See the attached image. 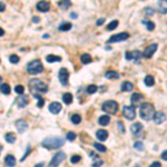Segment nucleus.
Listing matches in <instances>:
<instances>
[{
    "instance_id": "6e6552de",
    "label": "nucleus",
    "mask_w": 167,
    "mask_h": 167,
    "mask_svg": "<svg viewBox=\"0 0 167 167\" xmlns=\"http://www.w3.org/2000/svg\"><path fill=\"white\" fill-rule=\"evenodd\" d=\"M129 38V34L128 32H121V34L114 35L111 36L108 39V43H119V41H124L126 39Z\"/></svg>"
},
{
    "instance_id": "b1692460",
    "label": "nucleus",
    "mask_w": 167,
    "mask_h": 167,
    "mask_svg": "<svg viewBox=\"0 0 167 167\" xmlns=\"http://www.w3.org/2000/svg\"><path fill=\"white\" fill-rule=\"evenodd\" d=\"M58 6L60 7L62 10H67L69 9V7L71 6V2H70V0H60V1H58Z\"/></svg>"
},
{
    "instance_id": "f704fd0d",
    "label": "nucleus",
    "mask_w": 167,
    "mask_h": 167,
    "mask_svg": "<svg viewBox=\"0 0 167 167\" xmlns=\"http://www.w3.org/2000/svg\"><path fill=\"white\" fill-rule=\"evenodd\" d=\"M34 96L38 99V105H37V106L39 107V108H43V105H45V100L43 99V97H41L40 95H37V94H35Z\"/></svg>"
},
{
    "instance_id": "473e14b6",
    "label": "nucleus",
    "mask_w": 167,
    "mask_h": 167,
    "mask_svg": "<svg viewBox=\"0 0 167 167\" xmlns=\"http://www.w3.org/2000/svg\"><path fill=\"white\" fill-rule=\"evenodd\" d=\"M71 27H72V25L69 24V22H62L61 25L59 26V30L67 31V30H69V29H71Z\"/></svg>"
},
{
    "instance_id": "6ab92c4d",
    "label": "nucleus",
    "mask_w": 167,
    "mask_h": 167,
    "mask_svg": "<svg viewBox=\"0 0 167 167\" xmlns=\"http://www.w3.org/2000/svg\"><path fill=\"white\" fill-rule=\"evenodd\" d=\"M5 163H6L7 166L9 167H13L16 165V158L13 157V155H7L5 157Z\"/></svg>"
},
{
    "instance_id": "ddd939ff",
    "label": "nucleus",
    "mask_w": 167,
    "mask_h": 167,
    "mask_svg": "<svg viewBox=\"0 0 167 167\" xmlns=\"http://www.w3.org/2000/svg\"><path fill=\"white\" fill-rule=\"evenodd\" d=\"M28 100H29V99H28L27 95L21 94V95H19V96L16 98V104L18 105V107L22 108V107H25V106L28 104Z\"/></svg>"
},
{
    "instance_id": "f3484780",
    "label": "nucleus",
    "mask_w": 167,
    "mask_h": 167,
    "mask_svg": "<svg viewBox=\"0 0 167 167\" xmlns=\"http://www.w3.org/2000/svg\"><path fill=\"white\" fill-rule=\"evenodd\" d=\"M142 130H143V125L140 124V123H135V124H133L130 126V132H132V134L136 135V136L138 134H140Z\"/></svg>"
},
{
    "instance_id": "f8f14e48",
    "label": "nucleus",
    "mask_w": 167,
    "mask_h": 167,
    "mask_svg": "<svg viewBox=\"0 0 167 167\" xmlns=\"http://www.w3.org/2000/svg\"><path fill=\"white\" fill-rule=\"evenodd\" d=\"M38 11H40V13H47V11H49L50 9V3L43 0V1H39L37 3V6H36Z\"/></svg>"
},
{
    "instance_id": "e433bc0d",
    "label": "nucleus",
    "mask_w": 167,
    "mask_h": 167,
    "mask_svg": "<svg viewBox=\"0 0 167 167\" xmlns=\"http://www.w3.org/2000/svg\"><path fill=\"white\" fill-rule=\"evenodd\" d=\"M15 91L18 95H21V94L25 93V87L22 86V85H17V86L15 87Z\"/></svg>"
},
{
    "instance_id": "79ce46f5",
    "label": "nucleus",
    "mask_w": 167,
    "mask_h": 167,
    "mask_svg": "<svg viewBox=\"0 0 167 167\" xmlns=\"http://www.w3.org/2000/svg\"><path fill=\"white\" fill-rule=\"evenodd\" d=\"M9 61L11 64H18L19 62V57L17 55H11L9 57Z\"/></svg>"
},
{
    "instance_id": "7ed1b4c3",
    "label": "nucleus",
    "mask_w": 167,
    "mask_h": 167,
    "mask_svg": "<svg viewBox=\"0 0 167 167\" xmlns=\"http://www.w3.org/2000/svg\"><path fill=\"white\" fill-rule=\"evenodd\" d=\"M26 70H27L28 74H30V75L40 74V72H43V62H41L39 59H35V60H31V61H29L27 64Z\"/></svg>"
},
{
    "instance_id": "9d476101",
    "label": "nucleus",
    "mask_w": 167,
    "mask_h": 167,
    "mask_svg": "<svg viewBox=\"0 0 167 167\" xmlns=\"http://www.w3.org/2000/svg\"><path fill=\"white\" fill-rule=\"evenodd\" d=\"M69 79V72L67 68H61L59 70V80L62 84V86H67L68 85Z\"/></svg>"
},
{
    "instance_id": "9b49d317",
    "label": "nucleus",
    "mask_w": 167,
    "mask_h": 167,
    "mask_svg": "<svg viewBox=\"0 0 167 167\" xmlns=\"http://www.w3.org/2000/svg\"><path fill=\"white\" fill-rule=\"evenodd\" d=\"M157 43H153L150 46H148L144 50V53H143V57H145V58H150L153 55L155 54V51L157 50Z\"/></svg>"
},
{
    "instance_id": "7c9ffc66",
    "label": "nucleus",
    "mask_w": 167,
    "mask_h": 167,
    "mask_svg": "<svg viewBox=\"0 0 167 167\" xmlns=\"http://www.w3.org/2000/svg\"><path fill=\"white\" fill-rule=\"evenodd\" d=\"M0 91L5 95H9L10 94V86L8 84H2L1 86H0Z\"/></svg>"
},
{
    "instance_id": "58836bf2",
    "label": "nucleus",
    "mask_w": 167,
    "mask_h": 167,
    "mask_svg": "<svg viewBox=\"0 0 167 167\" xmlns=\"http://www.w3.org/2000/svg\"><path fill=\"white\" fill-rule=\"evenodd\" d=\"M81 157H80V155H72L70 158V161H71V164H77L78 161H80Z\"/></svg>"
},
{
    "instance_id": "3c124183",
    "label": "nucleus",
    "mask_w": 167,
    "mask_h": 167,
    "mask_svg": "<svg viewBox=\"0 0 167 167\" xmlns=\"http://www.w3.org/2000/svg\"><path fill=\"white\" fill-rule=\"evenodd\" d=\"M161 158L164 161H167V150H164V152L161 153Z\"/></svg>"
},
{
    "instance_id": "f257e3e1",
    "label": "nucleus",
    "mask_w": 167,
    "mask_h": 167,
    "mask_svg": "<svg viewBox=\"0 0 167 167\" xmlns=\"http://www.w3.org/2000/svg\"><path fill=\"white\" fill-rule=\"evenodd\" d=\"M65 145V139L61 137H48L41 143V146L46 149H57Z\"/></svg>"
},
{
    "instance_id": "2f4dec72",
    "label": "nucleus",
    "mask_w": 167,
    "mask_h": 167,
    "mask_svg": "<svg viewBox=\"0 0 167 167\" xmlns=\"http://www.w3.org/2000/svg\"><path fill=\"white\" fill-rule=\"evenodd\" d=\"M70 121H72V124H75V125L80 124V121H81V116H80V115H78V114H74V115H72V116L70 117Z\"/></svg>"
},
{
    "instance_id": "c9c22d12",
    "label": "nucleus",
    "mask_w": 167,
    "mask_h": 167,
    "mask_svg": "<svg viewBox=\"0 0 167 167\" xmlns=\"http://www.w3.org/2000/svg\"><path fill=\"white\" fill-rule=\"evenodd\" d=\"M118 27V20H114L107 25V30H114Z\"/></svg>"
},
{
    "instance_id": "c756f323",
    "label": "nucleus",
    "mask_w": 167,
    "mask_h": 167,
    "mask_svg": "<svg viewBox=\"0 0 167 167\" xmlns=\"http://www.w3.org/2000/svg\"><path fill=\"white\" fill-rule=\"evenodd\" d=\"M140 99H143V95H140L138 93H134L132 95V97H130V102H133V104H137Z\"/></svg>"
},
{
    "instance_id": "bb28decb",
    "label": "nucleus",
    "mask_w": 167,
    "mask_h": 167,
    "mask_svg": "<svg viewBox=\"0 0 167 167\" xmlns=\"http://www.w3.org/2000/svg\"><path fill=\"white\" fill-rule=\"evenodd\" d=\"M72 95H71L70 93H66L62 95V100H64V102H65L66 105H70L71 102H72Z\"/></svg>"
},
{
    "instance_id": "cd10ccee",
    "label": "nucleus",
    "mask_w": 167,
    "mask_h": 167,
    "mask_svg": "<svg viewBox=\"0 0 167 167\" xmlns=\"http://www.w3.org/2000/svg\"><path fill=\"white\" fill-rule=\"evenodd\" d=\"M5 139H6L7 143H9V144H13V143L16 142L17 137H16V135L13 133H8V134H6Z\"/></svg>"
},
{
    "instance_id": "c85d7f7f",
    "label": "nucleus",
    "mask_w": 167,
    "mask_h": 167,
    "mask_svg": "<svg viewBox=\"0 0 167 167\" xmlns=\"http://www.w3.org/2000/svg\"><path fill=\"white\" fill-rule=\"evenodd\" d=\"M144 83H145L146 86H148V87H152L154 86V84H155V79L153 76H146L145 79H144Z\"/></svg>"
},
{
    "instance_id": "1a4fd4ad",
    "label": "nucleus",
    "mask_w": 167,
    "mask_h": 167,
    "mask_svg": "<svg viewBox=\"0 0 167 167\" xmlns=\"http://www.w3.org/2000/svg\"><path fill=\"white\" fill-rule=\"evenodd\" d=\"M125 57H126L127 60H135V61H138L139 59L143 57V54H140V51H138V50L126 51V54H125Z\"/></svg>"
},
{
    "instance_id": "4c0bfd02",
    "label": "nucleus",
    "mask_w": 167,
    "mask_h": 167,
    "mask_svg": "<svg viewBox=\"0 0 167 167\" xmlns=\"http://www.w3.org/2000/svg\"><path fill=\"white\" fill-rule=\"evenodd\" d=\"M134 148L137 149V150H144V148H145V146H144V144H143L142 142H136L135 144H134Z\"/></svg>"
},
{
    "instance_id": "dca6fc26",
    "label": "nucleus",
    "mask_w": 167,
    "mask_h": 167,
    "mask_svg": "<svg viewBox=\"0 0 167 167\" xmlns=\"http://www.w3.org/2000/svg\"><path fill=\"white\" fill-rule=\"evenodd\" d=\"M16 128L18 130L19 133L22 134L24 132H26L28 128V124L26 123L25 121H22V119H19V121H16Z\"/></svg>"
},
{
    "instance_id": "603ef678",
    "label": "nucleus",
    "mask_w": 167,
    "mask_h": 167,
    "mask_svg": "<svg viewBox=\"0 0 167 167\" xmlns=\"http://www.w3.org/2000/svg\"><path fill=\"white\" fill-rule=\"evenodd\" d=\"M100 165H102V161H97V163H94L93 166H100Z\"/></svg>"
},
{
    "instance_id": "4468645a",
    "label": "nucleus",
    "mask_w": 167,
    "mask_h": 167,
    "mask_svg": "<svg viewBox=\"0 0 167 167\" xmlns=\"http://www.w3.org/2000/svg\"><path fill=\"white\" fill-rule=\"evenodd\" d=\"M165 121H166V115H165L163 111H157V113H155V115H154L155 124L161 125V124H163Z\"/></svg>"
},
{
    "instance_id": "8fccbe9b",
    "label": "nucleus",
    "mask_w": 167,
    "mask_h": 167,
    "mask_svg": "<svg viewBox=\"0 0 167 167\" xmlns=\"http://www.w3.org/2000/svg\"><path fill=\"white\" fill-rule=\"evenodd\" d=\"M5 9H6V5L3 2H0V13L5 11Z\"/></svg>"
},
{
    "instance_id": "423d86ee",
    "label": "nucleus",
    "mask_w": 167,
    "mask_h": 167,
    "mask_svg": "<svg viewBox=\"0 0 167 167\" xmlns=\"http://www.w3.org/2000/svg\"><path fill=\"white\" fill-rule=\"evenodd\" d=\"M66 158V154L64 152H58L56 153L55 155H54V157L51 158V161H50L49 165L50 166H58V165H60V163H62V161H65Z\"/></svg>"
},
{
    "instance_id": "a18cd8bd",
    "label": "nucleus",
    "mask_w": 167,
    "mask_h": 167,
    "mask_svg": "<svg viewBox=\"0 0 167 167\" xmlns=\"http://www.w3.org/2000/svg\"><path fill=\"white\" fill-rule=\"evenodd\" d=\"M30 152H31L30 146H28V147H27V153H26V154L24 155V157L21 158V161H25V159H26V158H27V156H28V155H29V153H30Z\"/></svg>"
},
{
    "instance_id": "49530a36",
    "label": "nucleus",
    "mask_w": 167,
    "mask_h": 167,
    "mask_svg": "<svg viewBox=\"0 0 167 167\" xmlns=\"http://www.w3.org/2000/svg\"><path fill=\"white\" fill-rule=\"evenodd\" d=\"M118 127H119V132L124 134L125 133V126L121 124V121H119V123H118Z\"/></svg>"
},
{
    "instance_id": "aec40b11",
    "label": "nucleus",
    "mask_w": 167,
    "mask_h": 167,
    "mask_svg": "<svg viewBox=\"0 0 167 167\" xmlns=\"http://www.w3.org/2000/svg\"><path fill=\"white\" fill-rule=\"evenodd\" d=\"M158 10L161 13H167V0L158 1Z\"/></svg>"
},
{
    "instance_id": "de8ad7c7",
    "label": "nucleus",
    "mask_w": 167,
    "mask_h": 167,
    "mask_svg": "<svg viewBox=\"0 0 167 167\" xmlns=\"http://www.w3.org/2000/svg\"><path fill=\"white\" fill-rule=\"evenodd\" d=\"M104 22H105V18H100V19H98V20H97L96 24H97V26H102Z\"/></svg>"
},
{
    "instance_id": "412c9836",
    "label": "nucleus",
    "mask_w": 167,
    "mask_h": 167,
    "mask_svg": "<svg viewBox=\"0 0 167 167\" xmlns=\"http://www.w3.org/2000/svg\"><path fill=\"white\" fill-rule=\"evenodd\" d=\"M134 88V85L130 81H124L121 84V91H132Z\"/></svg>"
},
{
    "instance_id": "a211bd4d",
    "label": "nucleus",
    "mask_w": 167,
    "mask_h": 167,
    "mask_svg": "<svg viewBox=\"0 0 167 167\" xmlns=\"http://www.w3.org/2000/svg\"><path fill=\"white\" fill-rule=\"evenodd\" d=\"M96 137L100 140V142H105L106 139L108 138V132L105 129H99L97 130L96 133Z\"/></svg>"
},
{
    "instance_id": "2eb2a0df",
    "label": "nucleus",
    "mask_w": 167,
    "mask_h": 167,
    "mask_svg": "<svg viewBox=\"0 0 167 167\" xmlns=\"http://www.w3.org/2000/svg\"><path fill=\"white\" fill-rule=\"evenodd\" d=\"M61 109H62L61 104H59V102H53L49 105V111L51 113V114H54V115L59 114Z\"/></svg>"
},
{
    "instance_id": "c03bdc74",
    "label": "nucleus",
    "mask_w": 167,
    "mask_h": 167,
    "mask_svg": "<svg viewBox=\"0 0 167 167\" xmlns=\"http://www.w3.org/2000/svg\"><path fill=\"white\" fill-rule=\"evenodd\" d=\"M154 13L155 11L153 8H145V9H144V13H145L146 16H153Z\"/></svg>"
},
{
    "instance_id": "09e8293b",
    "label": "nucleus",
    "mask_w": 167,
    "mask_h": 167,
    "mask_svg": "<svg viewBox=\"0 0 167 167\" xmlns=\"http://www.w3.org/2000/svg\"><path fill=\"white\" fill-rule=\"evenodd\" d=\"M159 166H161V164L159 161H154V163H152V165H150V167H159Z\"/></svg>"
},
{
    "instance_id": "5fc2aeb1",
    "label": "nucleus",
    "mask_w": 167,
    "mask_h": 167,
    "mask_svg": "<svg viewBox=\"0 0 167 167\" xmlns=\"http://www.w3.org/2000/svg\"><path fill=\"white\" fill-rule=\"evenodd\" d=\"M70 17H71L72 19H76V18H77V15H76L75 13H71V16H70Z\"/></svg>"
},
{
    "instance_id": "4d7b16f0",
    "label": "nucleus",
    "mask_w": 167,
    "mask_h": 167,
    "mask_svg": "<svg viewBox=\"0 0 167 167\" xmlns=\"http://www.w3.org/2000/svg\"><path fill=\"white\" fill-rule=\"evenodd\" d=\"M40 166H43V163H39V164L36 165V167H40Z\"/></svg>"
},
{
    "instance_id": "0eeeda50",
    "label": "nucleus",
    "mask_w": 167,
    "mask_h": 167,
    "mask_svg": "<svg viewBox=\"0 0 167 167\" xmlns=\"http://www.w3.org/2000/svg\"><path fill=\"white\" fill-rule=\"evenodd\" d=\"M123 115L124 117L129 119V121H133L136 117V111H135V107L134 106H125L123 108Z\"/></svg>"
},
{
    "instance_id": "5701e85b",
    "label": "nucleus",
    "mask_w": 167,
    "mask_h": 167,
    "mask_svg": "<svg viewBox=\"0 0 167 167\" xmlns=\"http://www.w3.org/2000/svg\"><path fill=\"white\" fill-rule=\"evenodd\" d=\"M105 77L108 78V79H118V78L121 77L119 74H118L117 71H114V70H108L107 72L105 74Z\"/></svg>"
},
{
    "instance_id": "37998d69",
    "label": "nucleus",
    "mask_w": 167,
    "mask_h": 167,
    "mask_svg": "<svg viewBox=\"0 0 167 167\" xmlns=\"http://www.w3.org/2000/svg\"><path fill=\"white\" fill-rule=\"evenodd\" d=\"M76 134L72 133V132H69V133H67V135H66V137H67V139L68 140H70V142H74L75 139H76Z\"/></svg>"
},
{
    "instance_id": "ea45409f",
    "label": "nucleus",
    "mask_w": 167,
    "mask_h": 167,
    "mask_svg": "<svg viewBox=\"0 0 167 167\" xmlns=\"http://www.w3.org/2000/svg\"><path fill=\"white\" fill-rule=\"evenodd\" d=\"M144 22V25H146V28L148 29V30H154L155 29V24L153 21H143Z\"/></svg>"
},
{
    "instance_id": "72a5a7b5",
    "label": "nucleus",
    "mask_w": 167,
    "mask_h": 167,
    "mask_svg": "<svg viewBox=\"0 0 167 167\" xmlns=\"http://www.w3.org/2000/svg\"><path fill=\"white\" fill-rule=\"evenodd\" d=\"M94 147H95L98 152H102V153H105L106 150H107V148H106L105 146L102 145V144H99V143H95V144H94Z\"/></svg>"
},
{
    "instance_id": "39448f33",
    "label": "nucleus",
    "mask_w": 167,
    "mask_h": 167,
    "mask_svg": "<svg viewBox=\"0 0 167 167\" xmlns=\"http://www.w3.org/2000/svg\"><path fill=\"white\" fill-rule=\"evenodd\" d=\"M102 109L105 113H108V114L115 115L118 111V104L115 100H107L102 104Z\"/></svg>"
},
{
    "instance_id": "6e6d98bb",
    "label": "nucleus",
    "mask_w": 167,
    "mask_h": 167,
    "mask_svg": "<svg viewBox=\"0 0 167 167\" xmlns=\"http://www.w3.org/2000/svg\"><path fill=\"white\" fill-rule=\"evenodd\" d=\"M32 21H35V22H39V18H38V17H34V18H32Z\"/></svg>"
},
{
    "instance_id": "a19ab883",
    "label": "nucleus",
    "mask_w": 167,
    "mask_h": 167,
    "mask_svg": "<svg viewBox=\"0 0 167 167\" xmlns=\"http://www.w3.org/2000/svg\"><path fill=\"white\" fill-rule=\"evenodd\" d=\"M97 91V86L96 85H89L87 87V93L88 94H94Z\"/></svg>"
},
{
    "instance_id": "20e7f679",
    "label": "nucleus",
    "mask_w": 167,
    "mask_h": 167,
    "mask_svg": "<svg viewBox=\"0 0 167 167\" xmlns=\"http://www.w3.org/2000/svg\"><path fill=\"white\" fill-rule=\"evenodd\" d=\"M29 87L32 93H47L48 91V86L43 83L39 79H31L29 81Z\"/></svg>"
},
{
    "instance_id": "bf43d9fd",
    "label": "nucleus",
    "mask_w": 167,
    "mask_h": 167,
    "mask_svg": "<svg viewBox=\"0 0 167 167\" xmlns=\"http://www.w3.org/2000/svg\"><path fill=\"white\" fill-rule=\"evenodd\" d=\"M1 81H2V77L0 76V84H1Z\"/></svg>"
},
{
    "instance_id": "f03ea898",
    "label": "nucleus",
    "mask_w": 167,
    "mask_h": 167,
    "mask_svg": "<svg viewBox=\"0 0 167 167\" xmlns=\"http://www.w3.org/2000/svg\"><path fill=\"white\" fill-rule=\"evenodd\" d=\"M155 115V107L149 104V102H144L142 104L140 108H139V116L143 118L144 121H150L152 118H154Z\"/></svg>"
},
{
    "instance_id": "a878e982",
    "label": "nucleus",
    "mask_w": 167,
    "mask_h": 167,
    "mask_svg": "<svg viewBox=\"0 0 167 167\" xmlns=\"http://www.w3.org/2000/svg\"><path fill=\"white\" fill-rule=\"evenodd\" d=\"M46 60L48 62H60L62 60L61 57L59 56H56V55H48L46 57Z\"/></svg>"
},
{
    "instance_id": "393cba45",
    "label": "nucleus",
    "mask_w": 167,
    "mask_h": 167,
    "mask_svg": "<svg viewBox=\"0 0 167 167\" xmlns=\"http://www.w3.org/2000/svg\"><path fill=\"white\" fill-rule=\"evenodd\" d=\"M80 61L83 62L84 65H87V64H90L93 61V58H91V56L89 54H84L80 57Z\"/></svg>"
},
{
    "instance_id": "864d4df0",
    "label": "nucleus",
    "mask_w": 167,
    "mask_h": 167,
    "mask_svg": "<svg viewBox=\"0 0 167 167\" xmlns=\"http://www.w3.org/2000/svg\"><path fill=\"white\" fill-rule=\"evenodd\" d=\"M3 35H5V30H3L2 28H0V37H2Z\"/></svg>"
},
{
    "instance_id": "4be33fe9",
    "label": "nucleus",
    "mask_w": 167,
    "mask_h": 167,
    "mask_svg": "<svg viewBox=\"0 0 167 167\" xmlns=\"http://www.w3.org/2000/svg\"><path fill=\"white\" fill-rule=\"evenodd\" d=\"M109 121H110V117L107 116V115H102L98 119V123L100 126H107L109 124Z\"/></svg>"
},
{
    "instance_id": "13d9d810",
    "label": "nucleus",
    "mask_w": 167,
    "mask_h": 167,
    "mask_svg": "<svg viewBox=\"0 0 167 167\" xmlns=\"http://www.w3.org/2000/svg\"><path fill=\"white\" fill-rule=\"evenodd\" d=\"M1 152H2V146L0 145V154H1Z\"/></svg>"
}]
</instances>
